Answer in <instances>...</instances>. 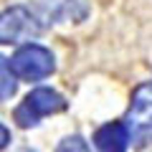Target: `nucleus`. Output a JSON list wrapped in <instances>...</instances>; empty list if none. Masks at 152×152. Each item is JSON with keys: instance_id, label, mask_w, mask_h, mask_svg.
Returning <instances> with one entry per match:
<instances>
[{"instance_id": "nucleus-1", "label": "nucleus", "mask_w": 152, "mask_h": 152, "mask_svg": "<svg viewBox=\"0 0 152 152\" xmlns=\"http://www.w3.org/2000/svg\"><path fill=\"white\" fill-rule=\"evenodd\" d=\"M132 134V145L145 150L152 145V81H145L132 91V102L124 117Z\"/></svg>"}, {"instance_id": "nucleus-2", "label": "nucleus", "mask_w": 152, "mask_h": 152, "mask_svg": "<svg viewBox=\"0 0 152 152\" xmlns=\"http://www.w3.org/2000/svg\"><path fill=\"white\" fill-rule=\"evenodd\" d=\"M10 74L23 79V81H41L56 71L53 53L38 43H26L8 58Z\"/></svg>"}, {"instance_id": "nucleus-3", "label": "nucleus", "mask_w": 152, "mask_h": 152, "mask_svg": "<svg viewBox=\"0 0 152 152\" xmlns=\"http://www.w3.org/2000/svg\"><path fill=\"white\" fill-rule=\"evenodd\" d=\"M66 107H69V104H66V99L61 96L58 91L41 86V89H33V91L15 107L13 119H15L23 129H28V127H36L38 122L43 119V117H48V114L64 112Z\"/></svg>"}, {"instance_id": "nucleus-4", "label": "nucleus", "mask_w": 152, "mask_h": 152, "mask_svg": "<svg viewBox=\"0 0 152 152\" xmlns=\"http://www.w3.org/2000/svg\"><path fill=\"white\" fill-rule=\"evenodd\" d=\"M38 33H41V23L26 5H13L8 10H3V18H0V43H5V46L26 43V41H33Z\"/></svg>"}, {"instance_id": "nucleus-5", "label": "nucleus", "mask_w": 152, "mask_h": 152, "mask_svg": "<svg viewBox=\"0 0 152 152\" xmlns=\"http://www.w3.org/2000/svg\"><path fill=\"white\" fill-rule=\"evenodd\" d=\"M132 142L129 127L127 122H109V124L99 127L94 134V145L99 152H127Z\"/></svg>"}, {"instance_id": "nucleus-6", "label": "nucleus", "mask_w": 152, "mask_h": 152, "mask_svg": "<svg viewBox=\"0 0 152 152\" xmlns=\"http://www.w3.org/2000/svg\"><path fill=\"white\" fill-rule=\"evenodd\" d=\"M56 152H91L86 147V142L81 140V137H66V140L58 142V147H56Z\"/></svg>"}, {"instance_id": "nucleus-7", "label": "nucleus", "mask_w": 152, "mask_h": 152, "mask_svg": "<svg viewBox=\"0 0 152 152\" xmlns=\"http://www.w3.org/2000/svg\"><path fill=\"white\" fill-rule=\"evenodd\" d=\"M8 74H10V66H8V58H3V91H0L3 102H8V99L15 94V81H13Z\"/></svg>"}, {"instance_id": "nucleus-8", "label": "nucleus", "mask_w": 152, "mask_h": 152, "mask_svg": "<svg viewBox=\"0 0 152 152\" xmlns=\"http://www.w3.org/2000/svg\"><path fill=\"white\" fill-rule=\"evenodd\" d=\"M8 145H10V134H8V127L3 124V142H0V147H3V150H8Z\"/></svg>"}, {"instance_id": "nucleus-9", "label": "nucleus", "mask_w": 152, "mask_h": 152, "mask_svg": "<svg viewBox=\"0 0 152 152\" xmlns=\"http://www.w3.org/2000/svg\"><path fill=\"white\" fill-rule=\"evenodd\" d=\"M20 152H31V150H20Z\"/></svg>"}]
</instances>
